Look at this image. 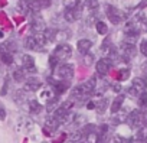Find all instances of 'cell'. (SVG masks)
<instances>
[{
	"label": "cell",
	"mask_w": 147,
	"mask_h": 143,
	"mask_svg": "<svg viewBox=\"0 0 147 143\" xmlns=\"http://www.w3.org/2000/svg\"><path fill=\"white\" fill-rule=\"evenodd\" d=\"M95 80L94 78H91V80H88V81H85L84 84H81V85H78V87H75L72 90V93H71V100L72 101H81V100H84V98H87L88 96H91V93L95 90Z\"/></svg>",
	"instance_id": "6da1fadb"
},
{
	"label": "cell",
	"mask_w": 147,
	"mask_h": 143,
	"mask_svg": "<svg viewBox=\"0 0 147 143\" xmlns=\"http://www.w3.org/2000/svg\"><path fill=\"white\" fill-rule=\"evenodd\" d=\"M127 123H128V126L130 127H133V129H140V127H143L144 126V121H146V116L141 113V111H137V110H134V111H131L128 116H127Z\"/></svg>",
	"instance_id": "7a4b0ae2"
},
{
	"label": "cell",
	"mask_w": 147,
	"mask_h": 143,
	"mask_svg": "<svg viewBox=\"0 0 147 143\" xmlns=\"http://www.w3.org/2000/svg\"><path fill=\"white\" fill-rule=\"evenodd\" d=\"M147 90V84H146V80L144 78H136L133 81V85L128 88V94L133 96V97H140L141 94H144Z\"/></svg>",
	"instance_id": "3957f363"
},
{
	"label": "cell",
	"mask_w": 147,
	"mask_h": 143,
	"mask_svg": "<svg viewBox=\"0 0 147 143\" xmlns=\"http://www.w3.org/2000/svg\"><path fill=\"white\" fill-rule=\"evenodd\" d=\"M105 13H107L110 22L114 23V25H118L120 22H123V20L125 19V15H124L121 10H118L117 7L111 6V5H107V7H105Z\"/></svg>",
	"instance_id": "277c9868"
},
{
	"label": "cell",
	"mask_w": 147,
	"mask_h": 143,
	"mask_svg": "<svg viewBox=\"0 0 147 143\" xmlns=\"http://www.w3.org/2000/svg\"><path fill=\"white\" fill-rule=\"evenodd\" d=\"M55 71H56V75L63 81H69L74 77V66L71 64H62Z\"/></svg>",
	"instance_id": "5b68a950"
},
{
	"label": "cell",
	"mask_w": 147,
	"mask_h": 143,
	"mask_svg": "<svg viewBox=\"0 0 147 143\" xmlns=\"http://www.w3.org/2000/svg\"><path fill=\"white\" fill-rule=\"evenodd\" d=\"M53 55L59 59V61H66L71 55H72V48L69 45H65V43H61L56 46Z\"/></svg>",
	"instance_id": "8992f818"
},
{
	"label": "cell",
	"mask_w": 147,
	"mask_h": 143,
	"mask_svg": "<svg viewBox=\"0 0 147 143\" xmlns=\"http://www.w3.org/2000/svg\"><path fill=\"white\" fill-rule=\"evenodd\" d=\"M111 66H113V59L108 58V56L101 58V59L97 62V65H95L97 73H98L100 75H105V74H108V71H110Z\"/></svg>",
	"instance_id": "52a82bcc"
},
{
	"label": "cell",
	"mask_w": 147,
	"mask_h": 143,
	"mask_svg": "<svg viewBox=\"0 0 147 143\" xmlns=\"http://www.w3.org/2000/svg\"><path fill=\"white\" fill-rule=\"evenodd\" d=\"M40 87H42V83H40V80L36 78V77L28 78V80L25 81V84H23V90H25V91H30V93L38 91Z\"/></svg>",
	"instance_id": "ba28073f"
},
{
	"label": "cell",
	"mask_w": 147,
	"mask_h": 143,
	"mask_svg": "<svg viewBox=\"0 0 147 143\" xmlns=\"http://www.w3.org/2000/svg\"><path fill=\"white\" fill-rule=\"evenodd\" d=\"M22 68L26 71V73H35L36 68H35V61L30 55L25 54L22 55Z\"/></svg>",
	"instance_id": "9c48e42d"
},
{
	"label": "cell",
	"mask_w": 147,
	"mask_h": 143,
	"mask_svg": "<svg viewBox=\"0 0 147 143\" xmlns=\"http://www.w3.org/2000/svg\"><path fill=\"white\" fill-rule=\"evenodd\" d=\"M48 81H49V83H52V87H53V90H55V94H56V96L63 94V93L69 88V83H68V81H55V80H52V78H49Z\"/></svg>",
	"instance_id": "30bf717a"
},
{
	"label": "cell",
	"mask_w": 147,
	"mask_h": 143,
	"mask_svg": "<svg viewBox=\"0 0 147 143\" xmlns=\"http://www.w3.org/2000/svg\"><path fill=\"white\" fill-rule=\"evenodd\" d=\"M30 29L33 30V33H40L43 32L46 28H45V22L40 16H35L33 20L30 22Z\"/></svg>",
	"instance_id": "8fae6325"
},
{
	"label": "cell",
	"mask_w": 147,
	"mask_h": 143,
	"mask_svg": "<svg viewBox=\"0 0 147 143\" xmlns=\"http://www.w3.org/2000/svg\"><path fill=\"white\" fill-rule=\"evenodd\" d=\"M25 46L28 49H32V51H40L42 49V46H40V43H39V41H38V38L35 35L28 36L25 39Z\"/></svg>",
	"instance_id": "7c38bea8"
},
{
	"label": "cell",
	"mask_w": 147,
	"mask_h": 143,
	"mask_svg": "<svg viewBox=\"0 0 147 143\" xmlns=\"http://www.w3.org/2000/svg\"><path fill=\"white\" fill-rule=\"evenodd\" d=\"M121 51H123V54H124L125 59H127V58H131V56H134V55H136V52H137V49H136V45H133V43H128V42H125V41L121 43Z\"/></svg>",
	"instance_id": "4fadbf2b"
},
{
	"label": "cell",
	"mask_w": 147,
	"mask_h": 143,
	"mask_svg": "<svg viewBox=\"0 0 147 143\" xmlns=\"http://www.w3.org/2000/svg\"><path fill=\"white\" fill-rule=\"evenodd\" d=\"M82 2L81 0H65L63 2V7L66 10H80L81 9V5Z\"/></svg>",
	"instance_id": "5bb4252c"
},
{
	"label": "cell",
	"mask_w": 147,
	"mask_h": 143,
	"mask_svg": "<svg viewBox=\"0 0 147 143\" xmlns=\"http://www.w3.org/2000/svg\"><path fill=\"white\" fill-rule=\"evenodd\" d=\"M77 46H78V51L80 52L87 54L91 49V46H92V41H90V39H80L78 43H77Z\"/></svg>",
	"instance_id": "9a60e30c"
},
{
	"label": "cell",
	"mask_w": 147,
	"mask_h": 143,
	"mask_svg": "<svg viewBox=\"0 0 147 143\" xmlns=\"http://www.w3.org/2000/svg\"><path fill=\"white\" fill-rule=\"evenodd\" d=\"M81 16V9L80 10H66L65 12V20L68 22H75Z\"/></svg>",
	"instance_id": "2e32d148"
},
{
	"label": "cell",
	"mask_w": 147,
	"mask_h": 143,
	"mask_svg": "<svg viewBox=\"0 0 147 143\" xmlns=\"http://www.w3.org/2000/svg\"><path fill=\"white\" fill-rule=\"evenodd\" d=\"M45 127H46V130H56L58 127H59V121L52 116V117H48L46 119V121H45Z\"/></svg>",
	"instance_id": "e0dca14e"
},
{
	"label": "cell",
	"mask_w": 147,
	"mask_h": 143,
	"mask_svg": "<svg viewBox=\"0 0 147 143\" xmlns=\"http://www.w3.org/2000/svg\"><path fill=\"white\" fill-rule=\"evenodd\" d=\"M28 107H29V111L33 113V114L42 111V106H40L36 100H29V101H28Z\"/></svg>",
	"instance_id": "ac0fdd59"
},
{
	"label": "cell",
	"mask_w": 147,
	"mask_h": 143,
	"mask_svg": "<svg viewBox=\"0 0 147 143\" xmlns=\"http://www.w3.org/2000/svg\"><path fill=\"white\" fill-rule=\"evenodd\" d=\"M123 101H124V96H118L113 101V104H111V111L113 113H118L120 108H121V106H123Z\"/></svg>",
	"instance_id": "d6986e66"
},
{
	"label": "cell",
	"mask_w": 147,
	"mask_h": 143,
	"mask_svg": "<svg viewBox=\"0 0 147 143\" xmlns=\"http://www.w3.org/2000/svg\"><path fill=\"white\" fill-rule=\"evenodd\" d=\"M137 140L141 142V143H146L147 142V126H143L137 130V134H136Z\"/></svg>",
	"instance_id": "ffe728a7"
},
{
	"label": "cell",
	"mask_w": 147,
	"mask_h": 143,
	"mask_svg": "<svg viewBox=\"0 0 147 143\" xmlns=\"http://www.w3.org/2000/svg\"><path fill=\"white\" fill-rule=\"evenodd\" d=\"M18 10L22 12L23 15H28L30 13V6H29V0L26 2V0H20L19 5H18Z\"/></svg>",
	"instance_id": "44dd1931"
},
{
	"label": "cell",
	"mask_w": 147,
	"mask_h": 143,
	"mask_svg": "<svg viewBox=\"0 0 147 143\" xmlns=\"http://www.w3.org/2000/svg\"><path fill=\"white\" fill-rule=\"evenodd\" d=\"M25 73L26 71L22 68V69H15L13 71V80L18 81V83H22V81H26L25 80Z\"/></svg>",
	"instance_id": "7402d4cb"
},
{
	"label": "cell",
	"mask_w": 147,
	"mask_h": 143,
	"mask_svg": "<svg viewBox=\"0 0 147 143\" xmlns=\"http://www.w3.org/2000/svg\"><path fill=\"white\" fill-rule=\"evenodd\" d=\"M43 35H45V38H46L48 42H49V41H53V39L56 38L58 32H56L55 29H52V28H46V29L43 30Z\"/></svg>",
	"instance_id": "603a6c76"
},
{
	"label": "cell",
	"mask_w": 147,
	"mask_h": 143,
	"mask_svg": "<svg viewBox=\"0 0 147 143\" xmlns=\"http://www.w3.org/2000/svg\"><path fill=\"white\" fill-rule=\"evenodd\" d=\"M0 56H2L3 64H6V65L13 64V54L12 52H2V54H0Z\"/></svg>",
	"instance_id": "cb8c5ba5"
},
{
	"label": "cell",
	"mask_w": 147,
	"mask_h": 143,
	"mask_svg": "<svg viewBox=\"0 0 147 143\" xmlns=\"http://www.w3.org/2000/svg\"><path fill=\"white\" fill-rule=\"evenodd\" d=\"M58 101H59V98H58V96H55L51 101L46 103V110H48V111H53V110L56 108V106H58Z\"/></svg>",
	"instance_id": "d4e9b609"
},
{
	"label": "cell",
	"mask_w": 147,
	"mask_h": 143,
	"mask_svg": "<svg viewBox=\"0 0 147 143\" xmlns=\"http://www.w3.org/2000/svg\"><path fill=\"white\" fill-rule=\"evenodd\" d=\"M25 100H26V97H25V90H23V91L19 90V91L15 93V101H16L18 104H22Z\"/></svg>",
	"instance_id": "484cf974"
},
{
	"label": "cell",
	"mask_w": 147,
	"mask_h": 143,
	"mask_svg": "<svg viewBox=\"0 0 147 143\" xmlns=\"http://www.w3.org/2000/svg\"><path fill=\"white\" fill-rule=\"evenodd\" d=\"M97 32H98L100 35H105V33L108 32L107 25H105L104 22H97Z\"/></svg>",
	"instance_id": "4316f807"
},
{
	"label": "cell",
	"mask_w": 147,
	"mask_h": 143,
	"mask_svg": "<svg viewBox=\"0 0 147 143\" xmlns=\"http://www.w3.org/2000/svg\"><path fill=\"white\" fill-rule=\"evenodd\" d=\"M100 3H98V0H87V7L91 10V12H95L98 9Z\"/></svg>",
	"instance_id": "83f0119b"
},
{
	"label": "cell",
	"mask_w": 147,
	"mask_h": 143,
	"mask_svg": "<svg viewBox=\"0 0 147 143\" xmlns=\"http://www.w3.org/2000/svg\"><path fill=\"white\" fill-rule=\"evenodd\" d=\"M40 97H42V98H43V100L48 103V101H51V100H52L55 96H53V93H52L51 90H45V91L42 93V96H40Z\"/></svg>",
	"instance_id": "f1b7e54d"
},
{
	"label": "cell",
	"mask_w": 147,
	"mask_h": 143,
	"mask_svg": "<svg viewBox=\"0 0 147 143\" xmlns=\"http://www.w3.org/2000/svg\"><path fill=\"white\" fill-rule=\"evenodd\" d=\"M137 100H138V104H140L141 107H147V93L141 94Z\"/></svg>",
	"instance_id": "f546056e"
},
{
	"label": "cell",
	"mask_w": 147,
	"mask_h": 143,
	"mask_svg": "<svg viewBox=\"0 0 147 143\" xmlns=\"http://www.w3.org/2000/svg\"><path fill=\"white\" fill-rule=\"evenodd\" d=\"M58 61H59V59H58L55 55H51V58H49V65H51V69H56Z\"/></svg>",
	"instance_id": "4dcf8cb0"
},
{
	"label": "cell",
	"mask_w": 147,
	"mask_h": 143,
	"mask_svg": "<svg viewBox=\"0 0 147 143\" xmlns=\"http://www.w3.org/2000/svg\"><path fill=\"white\" fill-rule=\"evenodd\" d=\"M107 104H108V98H104V100L98 104V113H104V110H105Z\"/></svg>",
	"instance_id": "1f68e13d"
},
{
	"label": "cell",
	"mask_w": 147,
	"mask_h": 143,
	"mask_svg": "<svg viewBox=\"0 0 147 143\" xmlns=\"http://www.w3.org/2000/svg\"><path fill=\"white\" fill-rule=\"evenodd\" d=\"M140 52H141L144 56H147V39H144V41L141 42V45H140Z\"/></svg>",
	"instance_id": "d6a6232c"
},
{
	"label": "cell",
	"mask_w": 147,
	"mask_h": 143,
	"mask_svg": "<svg viewBox=\"0 0 147 143\" xmlns=\"http://www.w3.org/2000/svg\"><path fill=\"white\" fill-rule=\"evenodd\" d=\"M130 77V71L128 69H121L120 71V80H127Z\"/></svg>",
	"instance_id": "836d02e7"
},
{
	"label": "cell",
	"mask_w": 147,
	"mask_h": 143,
	"mask_svg": "<svg viewBox=\"0 0 147 143\" xmlns=\"http://www.w3.org/2000/svg\"><path fill=\"white\" fill-rule=\"evenodd\" d=\"M110 143H125V140H124L121 136H114V137L111 139Z\"/></svg>",
	"instance_id": "e575fe53"
},
{
	"label": "cell",
	"mask_w": 147,
	"mask_h": 143,
	"mask_svg": "<svg viewBox=\"0 0 147 143\" xmlns=\"http://www.w3.org/2000/svg\"><path fill=\"white\" fill-rule=\"evenodd\" d=\"M84 59H85V64H87V65H90V64H92L94 56H92V54H91V55L88 54V55H85V58H84Z\"/></svg>",
	"instance_id": "d590c367"
},
{
	"label": "cell",
	"mask_w": 147,
	"mask_h": 143,
	"mask_svg": "<svg viewBox=\"0 0 147 143\" xmlns=\"http://www.w3.org/2000/svg\"><path fill=\"white\" fill-rule=\"evenodd\" d=\"M6 119V110L5 107H0V120H5Z\"/></svg>",
	"instance_id": "8d00e7d4"
},
{
	"label": "cell",
	"mask_w": 147,
	"mask_h": 143,
	"mask_svg": "<svg viewBox=\"0 0 147 143\" xmlns=\"http://www.w3.org/2000/svg\"><path fill=\"white\" fill-rule=\"evenodd\" d=\"M6 93H7V81L5 83V85H3V88H2V93H0V94H2V96H6Z\"/></svg>",
	"instance_id": "74e56055"
},
{
	"label": "cell",
	"mask_w": 147,
	"mask_h": 143,
	"mask_svg": "<svg viewBox=\"0 0 147 143\" xmlns=\"http://www.w3.org/2000/svg\"><path fill=\"white\" fill-rule=\"evenodd\" d=\"M87 108H88V110H94V108H95V103H94V101H90V103L87 104Z\"/></svg>",
	"instance_id": "f35d334b"
},
{
	"label": "cell",
	"mask_w": 147,
	"mask_h": 143,
	"mask_svg": "<svg viewBox=\"0 0 147 143\" xmlns=\"http://www.w3.org/2000/svg\"><path fill=\"white\" fill-rule=\"evenodd\" d=\"M113 90L118 93V91H121V85H118V84H117V85H113Z\"/></svg>",
	"instance_id": "ab89813d"
},
{
	"label": "cell",
	"mask_w": 147,
	"mask_h": 143,
	"mask_svg": "<svg viewBox=\"0 0 147 143\" xmlns=\"http://www.w3.org/2000/svg\"><path fill=\"white\" fill-rule=\"evenodd\" d=\"M3 36H5V33H3V32H2V30H0V39H2V38H3Z\"/></svg>",
	"instance_id": "60d3db41"
},
{
	"label": "cell",
	"mask_w": 147,
	"mask_h": 143,
	"mask_svg": "<svg viewBox=\"0 0 147 143\" xmlns=\"http://www.w3.org/2000/svg\"><path fill=\"white\" fill-rule=\"evenodd\" d=\"M0 107H3V106H2V103H0Z\"/></svg>",
	"instance_id": "b9f144b4"
}]
</instances>
